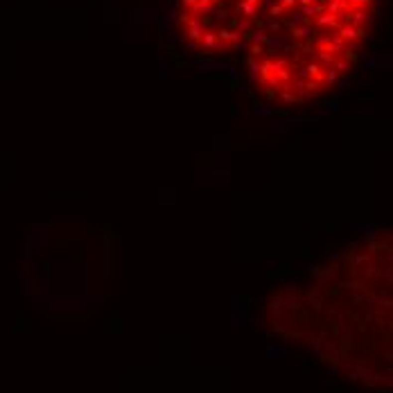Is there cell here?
I'll return each mask as SVG.
<instances>
[{
  "label": "cell",
  "mask_w": 393,
  "mask_h": 393,
  "mask_svg": "<svg viewBox=\"0 0 393 393\" xmlns=\"http://www.w3.org/2000/svg\"><path fill=\"white\" fill-rule=\"evenodd\" d=\"M271 0H179V32L203 54H228L256 41Z\"/></svg>",
  "instance_id": "7a4b0ae2"
},
{
  "label": "cell",
  "mask_w": 393,
  "mask_h": 393,
  "mask_svg": "<svg viewBox=\"0 0 393 393\" xmlns=\"http://www.w3.org/2000/svg\"><path fill=\"white\" fill-rule=\"evenodd\" d=\"M373 14V0H276L253 48L260 86L285 102L323 93L350 66Z\"/></svg>",
  "instance_id": "6da1fadb"
}]
</instances>
